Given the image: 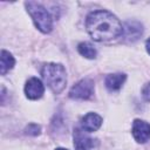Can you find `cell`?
<instances>
[{
	"label": "cell",
	"instance_id": "6da1fadb",
	"mask_svg": "<svg viewBox=\"0 0 150 150\" xmlns=\"http://www.w3.org/2000/svg\"><path fill=\"white\" fill-rule=\"evenodd\" d=\"M86 28L93 40L102 42L118 38L123 33L120 20L108 11L91 12L86 20Z\"/></svg>",
	"mask_w": 150,
	"mask_h": 150
},
{
	"label": "cell",
	"instance_id": "7a4b0ae2",
	"mask_svg": "<svg viewBox=\"0 0 150 150\" xmlns=\"http://www.w3.org/2000/svg\"><path fill=\"white\" fill-rule=\"evenodd\" d=\"M41 75L46 84L55 94H60L67 84L66 69L60 63H54V62L46 63L42 67Z\"/></svg>",
	"mask_w": 150,
	"mask_h": 150
},
{
	"label": "cell",
	"instance_id": "3957f363",
	"mask_svg": "<svg viewBox=\"0 0 150 150\" xmlns=\"http://www.w3.org/2000/svg\"><path fill=\"white\" fill-rule=\"evenodd\" d=\"M25 5L36 28L42 33H49L53 28V19L48 13V11L42 5L34 1H28Z\"/></svg>",
	"mask_w": 150,
	"mask_h": 150
},
{
	"label": "cell",
	"instance_id": "277c9868",
	"mask_svg": "<svg viewBox=\"0 0 150 150\" xmlns=\"http://www.w3.org/2000/svg\"><path fill=\"white\" fill-rule=\"evenodd\" d=\"M94 94V81L90 79H83L74 84L69 91V96L76 100H88Z\"/></svg>",
	"mask_w": 150,
	"mask_h": 150
},
{
	"label": "cell",
	"instance_id": "5b68a950",
	"mask_svg": "<svg viewBox=\"0 0 150 150\" xmlns=\"http://www.w3.org/2000/svg\"><path fill=\"white\" fill-rule=\"evenodd\" d=\"M131 131L135 141L138 143H145L150 139V124L142 120H135L132 122Z\"/></svg>",
	"mask_w": 150,
	"mask_h": 150
},
{
	"label": "cell",
	"instance_id": "8992f818",
	"mask_svg": "<svg viewBox=\"0 0 150 150\" xmlns=\"http://www.w3.org/2000/svg\"><path fill=\"white\" fill-rule=\"evenodd\" d=\"M45 93V87L38 77H30L25 86V94L29 100H38Z\"/></svg>",
	"mask_w": 150,
	"mask_h": 150
},
{
	"label": "cell",
	"instance_id": "52a82bcc",
	"mask_svg": "<svg viewBox=\"0 0 150 150\" xmlns=\"http://www.w3.org/2000/svg\"><path fill=\"white\" fill-rule=\"evenodd\" d=\"M143 33V28H142V25L137 21H128L124 27H123V38L127 40V41H136Z\"/></svg>",
	"mask_w": 150,
	"mask_h": 150
},
{
	"label": "cell",
	"instance_id": "ba28073f",
	"mask_svg": "<svg viewBox=\"0 0 150 150\" xmlns=\"http://www.w3.org/2000/svg\"><path fill=\"white\" fill-rule=\"evenodd\" d=\"M86 132L80 129H76L74 131V146L76 150H91L93 149L94 139L89 137Z\"/></svg>",
	"mask_w": 150,
	"mask_h": 150
},
{
	"label": "cell",
	"instance_id": "9c48e42d",
	"mask_svg": "<svg viewBox=\"0 0 150 150\" xmlns=\"http://www.w3.org/2000/svg\"><path fill=\"white\" fill-rule=\"evenodd\" d=\"M82 129L87 132L96 131L102 124V117L95 112H89L82 118Z\"/></svg>",
	"mask_w": 150,
	"mask_h": 150
},
{
	"label": "cell",
	"instance_id": "30bf717a",
	"mask_svg": "<svg viewBox=\"0 0 150 150\" xmlns=\"http://www.w3.org/2000/svg\"><path fill=\"white\" fill-rule=\"evenodd\" d=\"M127 76L125 74H122V73H116V74H109L107 77H105V87L109 89V90H117L120 89L124 81H125Z\"/></svg>",
	"mask_w": 150,
	"mask_h": 150
},
{
	"label": "cell",
	"instance_id": "8fae6325",
	"mask_svg": "<svg viewBox=\"0 0 150 150\" xmlns=\"http://www.w3.org/2000/svg\"><path fill=\"white\" fill-rule=\"evenodd\" d=\"M15 64V60L12 56V54L5 49L1 50V61H0V73L1 75H5L9 69H12Z\"/></svg>",
	"mask_w": 150,
	"mask_h": 150
},
{
	"label": "cell",
	"instance_id": "7c38bea8",
	"mask_svg": "<svg viewBox=\"0 0 150 150\" xmlns=\"http://www.w3.org/2000/svg\"><path fill=\"white\" fill-rule=\"evenodd\" d=\"M77 50L82 56H84L87 59H95L96 57V49L89 42H81L77 46Z\"/></svg>",
	"mask_w": 150,
	"mask_h": 150
},
{
	"label": "cell",
	"instance_id": "4fadbf2b",
	"mask_svg": "<svg viewBox=\"0 0 150 150\" xmlns=\"http://www.w3.org/2000/svg\"><path fill=\"white\" fill-rule=\"evenodd\" d=\"M40 130H41L40 125H38V124H35V123H30V124H28V125L26 127L25 134H26V135H30V136H36V135L40 134Z\"/></svg>",
	"mask_w": 150,
	"mask_h": 150
},
{
	"label": "cell",
	"instance_id": "5bb4252c",
	"mask_svg": "<svg viewBox=\"0 0 150 150\" xmlns=\"http://www.w3.org/2000/svg\"><path fill=\"white\" fill-rule=\"evenodd\" d=\"M142 96H143V98H144L145 101L150 102V82L146 83V84L143 87V89H142Z\"/></svg>",
	"mask_w": 150,
	"mask_h": 150
},
{
	"label": "cell",
	"instance_id": "9a60e30c",
	"mask_svg": "<svg viewBox=\"0 0 150 150\" xmlns=\"http://www.w3.org/2000/svg\"><path fill=\"white\" fill-rule=\"evenodd\" d=\"M145 48H146V52L150 54V38L146 40V42H145Z\"/></svg>",
	"mask_w": 150,
	"mask_h": 150
},
{
	"label": "cell",
	"instance_id": "2e32d148",
	"mask_svg": "<svg viewBox=\"0 0 150 150\" xmlns=\"http://www.w3.org/2000/svg\"><path fill=\"white\" fill-rule=\"evenodd\" d=\"M55 150H67V149H63V148H56Z\"/></svg>",
	"mask_w": 150,
	"mask_h": 150
}]
</instances>
